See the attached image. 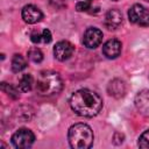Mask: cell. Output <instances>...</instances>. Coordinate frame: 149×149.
I'll return each instance as SVG.
<instances>
[{
    "mask_svg": "<svg viewBox=\"0 0 149 149\" xmlns=\"http://www.w3.org/2000/svg\"><path fill=\"white\" fill-rule=\"evenodd\" d=\"M102 42V31L98 28L90 27L85 30L83 36V43L88 49H95Z\"/></svg>",
    "mask_w": 149,
    "mask_h": 149,
    "instance_id": "cell-6",
    "label": "cell"
},
{
    "mask_svg": "<svg viewBox=\"0 0 149 149\" xmlns=\"http://www.w3.org/2000/svg\"><path fill=\"white\" fill-rule=\"evenodd\" d=\"M146 1H148V2H149V0H146Z\"/></svg>",
    "mask_w": 149,
    "mask_h": 149,
    "instance_id": "cell-22",
    "label": "cell"
},
{
    "mask_svg": "<svg viewBox=\"0 0 149 149\" xmlns=\"http://www.w3.org/2000/svg\"><path fill=\"white\" fill-rule=\"evenodd\" d=\"M28 58L34 63H41L43 61V54L38 48H30L28 50Z\"/></svg>",
    "mask_w": 149,
    "mask_h": 149,
    "instance_id": "cell-16",
    "label": "cell"
},
{
    "mask_svg": "<svg viewBox=\"0 0 149 149\" xmlns=\"http://www.w3.org/2000/svg\"><path fill=\"white\" fill-rule=\"evenodd\" d=\"M68 139L73 149H88L93 144V132L86 123H74L70 127Z\"/></svg>",
    "mask_w": 149,
    "mask_h": 149,
    "instance_id": "cell-3",
    "label": "cell"
},
{
    "mask_svg": "<svg viewBox=\"0 0 149 149\" xmlns=\"http://www.w3.org/2000/svg\"><path fill=\"white\" fill-rule=\"evenodd\" d=\"M26 66H27V62L24 57L20 54H15L12 58V71L17 73L23 69H26Z\"/></svg>",
    "mask_w": 149,
    "mask_h": 149,
    "instance_id": "cell-14",
    "label": "cell"
},
{
    "mask_svg": "<svg viewBox=\"0 0 149 149\" xmlns=\"http://www.w3.org/2000/svg\"><path fill=\"white\" fill-rule=\"evenodd\" d=\"M33 83H34V81H33L31 74L26 73V74H23V76L20 78V80H19V88H20L22 92H28V91L31 90Z\"/></svg>",
    "mask_w": 149,
    "mask_h": 149,
    "instance_id": "cell-15",
    "label": "cell"
},
{
    "mask_svg": "<svg viewBox=\"0 0 149 149\" xmlns=\"http://www.w3.org/2000/svg\"><path fill=\"white\" fill-rule=\"evenodd\" d=\"M1 88H2L3 92H6V93H7L10 98H13V99H17V98L20 97L19 91H17L13 85H10V84L2 83V84H1Z\"/></svg>",
    "mask_w": 149,
    "mask_h": 149,
    "instance_id": "cell-17",
    "label": "cell"
},
{
    "mask_svg": "<svg viewBox=\"0 0 149 149\" xmlns=\"http://www.w3.org/2000/svg\"><path fill=\"white\" fill-rule=\"evenodd\" d=\"M140 148H149V129H147L146 132H143L141 134V136L139 137V142H137Z\"/></svg>",
    "mask_w": 149,
    "mask_h": 149,
    "instance_id": "cell-18",
    "label": "cell"
},
{
    "mask_svg": "<svg viewBox=\"0 0 149 149\" xmlns=\"http://www.w3.org/2000/svg\"><path fill=\"white\" fill-rule=\"evenodd\" d=\"M22 19L26 23H29V24H34V23H37L38 21L42 20L43 17V13L41 12V9L34 5H27L22 8Z\"/></svg>",
    "mask_w": 149,
    "mask_h": 149,
    "instance_id": "cell-8",
    "label": "cell"
},
{
    "mask_svg": "<svg viewBox=\"0 0 149 149\" xmlns=\"http://www.w3.org/2000/svg\"><path fill=\"white\" fill-rule=\"evenodd\" d=\"M63 88V80L58 72L42 71L36 79V92L43 97L58 94Z\"/></svg>",
    "mask_w": 149,
    "mask_h": 149,
    "instance_id": "cell-2",
    "label": "cell"
},
{
    "mask_svg": "<svg viewBox=\"0 0 149 149\" xmlns=\"http://www.w3.org/2000/svg\"><path fill=\"white\" fill-rule=\"evenodd\" d=\"M122 23V14L118 9H109L105 14L104 24L108 30H115L118 29Z\"/></svg>",
    "mask_w": 149,
    "mask_h": 149,
    "instance_id": "cell-9",
    "label": "cell"
},
{
    "mask_svg": "<svg viewBox=\"0 0 149 149\" xmlns=\"http://www.w3.org/2000/svg\"><path fill=\"white\" fill-rule=\"evenodd\" d=\"M74 51V47L69 41H59L54 47V56L57 61L64 62L69 59Z\"/></svg>",
    "mask_w": 149,
    "mask_h": 149,
    "instance_id": "cell-7",
    "label": "cell"
},
{
    "mask_svg": "<svg viewBox=\"0 0 149 149\" xmlns=\"http://www.w3.org/2000/svg\"><path fill=\"white\" fill-rule=\"evenodd\" d=\"M70 106L77 115L93 118L101 111L102 99L94 91H91L88 88H81L76 91L71 95Z\"/></svg>",
    "mask_w": 149,
    "mask_h": 149,
    "instance_id": "cell-1",
    "label": "cell"
},
{
    "mask_svg": "<svg viewBox=\"0 0 149 149\" xmlns=\"http://www.w3.org/2000/svg\"><path fill=\"white\" fill-rule=\"evenodd\" d=\"M34 141H35V135L28 128H20L12 136V143L17 149L29 148L31 147Z\"/></svg>",
    "mask_w": 149,
    "mask_h": 149,
    "instance_id": "cell-4",
    "label": "cell"
},
{
    "mask_svg": "<svg viewBox=\"0 0 149 149\" xmlns=\"http://www.w3.org/2000/svg\"><path fill=\"white\" fill-rule=\"evenodd\" d=\"M58 2H59V3H63V5H66L63 0H50V3H51L54 7H56V8H58V9H59V8H61V6L58 5Z\"/></svg>",
    "mask_w": 149,
    "mask_h": 149,
    "instance_id": "cell-20",
    "label": "cell"
},
{
    "mask_svg": "<svg viewBox=\"0 0 149 149\" xmlns=\"http://www.w3.org/2000/svg\"><path fill=\"white\" fill-rule=\"evenodd\" d=\"M128 17L132 23H135L142 27L149 26V10L140 3H135L129 8Z\"/></svg>",
    "mask_w": 149,
    "mask_h": 149,
    "instance_id": "cell-5",
    "label": "cell"
},
{
    "mask_svg": "<svg viewBox=\"0 0 149 149\" xmlns=\"http://www.w3.org/2000/svg\"><path fill=\"white\" fill-rule=\"evenodd\" d=\"M121 42L119 40L112 38L108 40L104 45H102V54L105 57L109 58V59H114L116 58L120 52H121Z\"/></svg>",
    "mask_w": 149,
    "mask_h": 149,
    "instance_id": "cell-10",
    "label": "cell"
},
{
    "mask_svg": "<svg viewBox=\"0 0 149 149\" xmlns=\"http://www.w3.org/2000/svg\"><path fill=\"white\" fill-rule=\"evenodd\" d=\"M112 1H119V0H112Z\"/></svg>",
    "mask_w": 149,
    "mask_h": 149,
    "instance_id": "cell-21",
    "label": "cell"
},
{
    "mask_svg": "<svg viewBox=\"0 0 149 149\" xmlns=\"http://www.w3.org/2000/svg\"><path fill=\"white\" fill-rule=\"evenodd\" d=\"M92 2H93V0L79 1V2H77V5H76V9H77L78 12H86V10H88V9L91 8Z\"/></svg>",
    "mask_w": 149,
    "mask_h": 149,
    "instance_id": "cell-19",
    "label": "cell"
},
{
    "mask_svg": "<svg viewBox=\"0 0 149 149\" xmlns=\"http://www.w3.org/2000/svg\"><path fill=\"white\" fill-rule=\"evenodd\" d=\"M51 38L52 37L49 29H43L41 33L34 31L30 34V40L33 43H49Z\"/></svg>",
    "mask_w": 149,
    "mask_h": 149,
    "instance_id": "cell-13",
    "label": "cell"
},
{
    "mask_svg": "<svg viewBox=\"0 0 149 149\" xmlns=\"http://www.w3.org/2000/svg\"><path fill=\"white\" fill-rule=\"evenodd\" d=\"M135 106L142 115L149 116V91L143 90L136 94Z\"/></svg>",
    "mask_w": 149,
    "mask_h": 149,
    "instance_id": "cell-11",
    "label": "cell"
},
{
    "mask_svg": "<svg viewBox=\"0 0 149 149\" xmlns=\"http://www.w3.org/2000/svg\"><path fill=\"white\" fill-rule=\"evenodd\" d=\"M107 91H108V93L111 95H113L115 98H121L126 93V84L121 79H113L108 84Z\"/></svg>",
    "mask_w": 149,
    "mask_h": 149,
    "instance_id": "cell-12",
    "label": "cell"
}]
</instances>
